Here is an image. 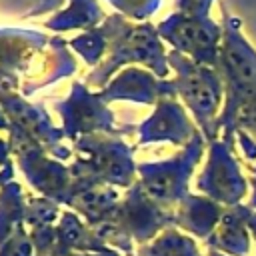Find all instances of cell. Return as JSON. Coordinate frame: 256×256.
Listing matches in <instances>:
<instances>
[{"instance_id": "6da1fadb", "label": "cell", "mask_w": 256, "mask_h": 256, "mask_svg": "<svg viewBox=\"0 0 256 256\" xmlns=\"http://www.w3.org/2000/svg\"><path fill=\"white\" fill-rule=\"evenodd\" d=\"M222 44L218 66L226 82V102L220 112L218 126L224 128V142H232L234 122L240 106L256 92V48L242 34L240 20L222 4Z\"/></svg>"}, {"instance_id": "7a4b0ae2", "label": "cell", "mask_w": 256, "mask_h": 256, "mask_svg": "<svg viewBox=\"0 0 256 256\" xmlns=\"http://www.w3.org/2000/svg\"><path fill=\"white\" fill-rule=\"evenodd\" d=\"M174 214L162 210L142 186H136L128 198L118 204L112 222L98 234L108 246L126 256H134L136 248L152 242L158 232L172 228Z\"/></svg>"}, {"instance_id": "3957f363", "label": "cell", "mask_w": 256, "mask_h": 256, "mask_svg": "<svg viewBox=\"0 0 256 256\" xmlns=\"http://www.w3.org/2000/svg\"><path fill=\"white\" fill-rule=\"evenodd\" d=\"M180 92L192 112L196 114L198 122L202 124L206 136L214 142V136L218 132V108L222 102V80L220 76L206 68L192 62H184L182 74H180Z\"/></svg>"}, {"instance_id": "277c9868", "label": "cell", "mask_w": 256, "mask_h": 256, "mask_svg": "<svg viewBox=\"0 0 256 256\" xmlns=\"http://www.w3.org/2000/svg\"><path fill=\"white\" fill-rule=\"evenodd\" d=\"M202 140L194 138L188 152L176 160L164 164L142 166V188L144 192L160 206H170L174 202H182L186 198L188 176L200 158Z\"/></svg>"}, {"instance_id": "5b68a950", "label": "cell", "mask_w": 256, "mask_h": 256, "mask_svg": "<svg viewBox=\"0 0 256 256\" xmlns=\"http://www.w3.org/2000/svg\"><path fill=\"white\" fill-rule=\"evenodd\" d=\"M198 188L212 200L238 204L246 192V180L240 174L236 160L230 154L228 142H212L208 164L198 180Z\"/></svg>"}, {"instance_id": "8992f818", "label": "cell", "mask_w": 256, "mask_h": 256, "mask_svg": "<svg viewBox=\"0 0 256 256\" xmlns=\"http://www.w3.org/2000/svg\"><path fill=\"white\" fill-rule=\"evenodd\" d=\"M168 38L180 50L188 52L202 64H218L222 28L206 16H180L168 26Z\"/></svg>"}, {"instance_id": "52a82bcc", "label": "cell", "mask_w": 256, "mask_h": 256, "mask_svg": "<svg viewBox=\"0 0 256 256\" xmlns=\"http://www.w3.org/2000/svg\"><path fill=\"white\" fill-rule=\"evenodd\" d=\"M222 214V208L214 200L186 196L180 204L178 214H174V226H180L182 230L208 240L220 224Z\"/></svg>"}, {"instance_id": "ba28073f", "label": "cell", "mask_w": 256, "mask_h": 256, "mask_svg": "<svg viewBox=\"0 0 256 256\" xmlns=\"http://www.w3.org/2000/svg\"><path fill=\"white\" fill-rule=\"evenodd\" d=\"M246 206H234L222 214L220 224L206 240L208 250L230 252L232 256H248V232H246Z\"/></svg>"}, {"instance_id": "9c48e42d", "label": "cell", "mask_w": 256, "mask_h": 256, "mask_svg": "<svg viewBox=\"0 0 256 256\" xmlns=\"http://www.w3.org/2000/svg\"><path fill=\"white\" fill-rule=\"evenodd\" d=\"M56 236L58 242L76 250V252H86V254H96L106 242L76 214L64 212L60 222L56 224Z\"/></svg>"}, {"instance_id": "30bf717a", "label": "cell", "mask_w": 256, "mask_h": 256, "mask_svg": "<svg viewBox=\"0 0 256 256\" xmlns=\"http://www.w3.org/2000/svg\"><path fill=\"white\" fill-rule=\"evenodd\" d=\"M134 256H202L196 242L178 232L176 228H166L152 242L136 248Z\"/></svg>"}, {"instance_id": "8fae6325", "label": "cell", "mask_w": 256, "mask_h": 256, "mask_svg": "<svg viewBox=\"0 0 256 256\" xmlns=\"http://www.w3.org/2000/svg\"><path fill=\"white\" fill-rule=\"evenodd\" d=\"M26 210L28 208H24L18 188H10L2 192L0 196V246L10 240V236L16 232L20 224H24Z\"/></svg>"}, {"instance_id": "7c38bea8", "label": "cell", "mask_w": 256, "mask_h": 256, "mask_svg": "<svg viewBox=\"0 0 256 256\" xmlns=\"http://www.w3.org/2000/svg\"><path fill=\"white\" fill-rule=\"evenodd\" d=\"M234 132L244 134L256 144V92L240 106L234 122Z\"/></svg>"}, {"instance_id": "4fadbf2b", "label": "cell", "mask_w": 256, "mask_h": 256, "mask_svg": "<svg viewBox=\"0 0 256 256\" xmlns=\"http://www.w3.org/2000/svg\"><path fill=\"white\" fill-rule=\"evenodd\" d=\"M0 256H34V248L24 224H20L10 240L0 246Z\"/></svg>"}, {"instance_id": "5bb4252c", "label": "cell", "mask_w": 256, "mask_h": 256, "mask_svg": "<svg viewBox=\"0 0 256 256\" xmlns=\"http://www.w3.org/2000/svg\"><path fill=\"white\" fill-rule=\"evenodd\" d=\"M212 2L214 0H180V6L188 16H206Z\"/></svg>"}, {"instance_id": "9a60e30c", "label": "cell", "mask_w": 256, "mask_h": 256, "mask_svg": "<svg viewBox=\"0 0 256 256\" xmlns=\"http://www.w3.org/2000/svg\"><path fill=\"white\" fill-rule=\"evenodd\" d=\"M44 256H94V254L76 252V250H72V248H68V246H64V244L56 242V244H54V248H52V250H48Z\"/></svg>"}, {"instance_id": "2e32d148", "label": "cell", "mask_w": 256, "mask_h": 256, "mask_svg": "<svg viewBox=\"0 0 256 256\" xmlns=\"http://www.w3.org/2000/svg\"><path fill=\"white\" fill-rule=\"evenodd\" d=\"M94 256H122V252H118L116 248H112V246H108V244H104Z\"/></svg>"}, {"instance_id": "e0dca14e", "label": "cell", "mask_w": 256, "mask_h": 256, "mask_svg": "<svg viewBox=\"0 0 256 256\" xmlns=\"http://www.w3.org/2000/svg\"><path fill=\"white\" fill-rule=\"evenodd\" d=\"M246 224H248V228L252 230V234L256 238V212H252L250 208H246Z\"/></svg>"}, {"instance_id": "ac0fdd59", "label": "cell", "mask_w": 256, "mask_h": 256, "mask_svg": "<svg viewBox=\"0 0 256 256\" xmlns=\"http://www.w3.org/2000/svg\"><path fill=\"white\" fill-rule=\"evenodd\" d=\"M208 256H224V254H220V252H216V250H208Z\"/></svg>"}]
</instances>
